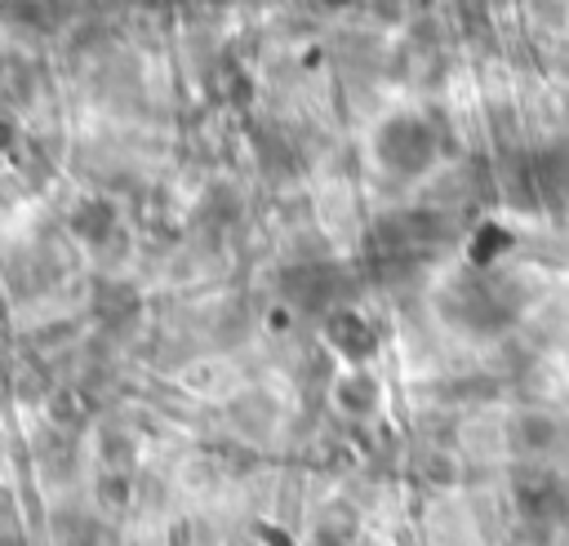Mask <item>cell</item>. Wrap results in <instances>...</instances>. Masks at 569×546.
Listing matches in <instances>:
<instances>
[{"mask_svg":"<svg viewBox=\"0 0 569 546\" xmlns=\"http://www.w3.org/2000/svg\"><path fill=\"white\" fill-rule=\"evenodd\" d=\"M440 311L462 328L489 333V328H502L516 315V297H511V284H502L498 275H458L445 289Z\"/></svg>","mask_w":569,"mask_h":546,"instance_id":"6da1fadb","label":"cell"},{"mask_svg":"<svg viewBox=\"0 0 569 546\" xmlns=\"http://www.w3.org/2000/svg\"><path fill=\"white\" fill-rule=\"evenodd\" d=\"M338 289H342V275H338L333 266H325V262H307V266H293V271L284 275V293H289L298 306H307V311L333 306V302H338Z\"/></svg>","mask_w":569,"mask_h":546,"instance_id":"3957f363","label":"cell"},{"mask_svg":"<svg viewBox=\"0 0 569 546\" xmlns=\"http://www.w3.org/2000/svg\"><path fill=\"white\" fill-rule=\"evenodd\" d=\"M71 226H76V235H80V240L102 244V240L111 235V226H116V209H111L107 200H84V204L76 209Z\"/></svg>","mask_w":569,"mask_h":546,"instance_id":"8992f818","label":"cell"},{"mask_svg":"<svg viewBox=\"0 0 569 546\" xmlns=\"http://www.w3.org/2000/svg\"><path fill=\"white\" fill-rule=\"evenodd\" d=\"M329 342H333L338 355H347V360H369L373 346H378L373 324L360 320L356 311H333V315H329Z\"/></svg>","mask_w":569,"mask_h":546,"instance_id":"5b68a950","label":"cell"},{"mask_svg":"<svg viewBox=\"0 0 569 546\" xmlns=\"http://www.w3.org/2000/svg\"><path fill=\"white\" fill-rule=\"evenodd\" d=\"M516 435H520L525 448H547L556 439V422L551 417H520L516 422Z\"/></svg>","mask_w":569,"mask_h":546,"instance_id":"ba28073f","label":"cell"},{"mask_svg":"<svg viewBox=\"0 0 569 546\" xmlns=\"http://www.w3.org/2000/svg\"><path fill=\"white\" fill-rule=\"evenodd\" d=\"M338 400H342L351 413H369L373 400H378V386H373L369 377H347V382H338Z\"/></svg>","mask_w":569,"mask_h":546,"instance_id":"52a82bcc","label":"cell"},{"mask_svg":"<svg viewBox=\"0 0 569 546\" xmlns=\"http://www.w3.org/2000/svg\"><path fill=\"white\" fill-rule=\"evenodd\" d=\"M516 502L533 524H547L565 510V493L551 479V471H520L516 475Z\"/></svg>","mask_w":569,"mask_h":546,"instance_id":"277c9868","label":"cell"},{"mask_svg":"<svg viewBox=\"0 0 569 546\" xmlns=\"http://www.w3.org/2000/svg\"><path fill=\"white\" fill-rule=\"evenodd\" d=\"M373 151L378 160L391 169V173H422L431 160H436V133L427 120H413V115H396L378 129L373 138Z\"/></svg>","mask_w":569,"mask_h":546,"instance_id":"7a4b0ae2","label":"cell"}]
</instances>
